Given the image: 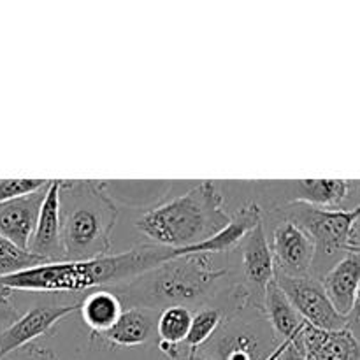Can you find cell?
Returning <instances> with one entry per match:
<instances>
[{
    "label": "cell",
    "instance_id": "1",
    "mask_svg": "<svg viewBox=\"0 0 360 360\" xmlns=\"http://www.w3.org/2000/svg\"><path fill=\"white\" fill-rule=\"evenodd\" d=\"M176 259L174 250L143 245L125 253H108L88 260L44 262L0 278L13 292H83L129 283Z\"/></svg>",
    "mask_w": 360,
    "mask_h": 360
},
{
    "label": "cell",
    "instance_id": "23",
    "mask_svg": "<svg viewBox=\"0 0 360 360\" xmlns=\"http://www.w3.org/2000/svg\"><path fill=\"white\" fill-rule=\"evenodd\" d=\"M49 179H0V204L44 188Z\"/></svg>",
    "mask_w": 360,
    "mask_h": 360
},
{
    "label": "cell",
    "instance_id": "16",
    "mask_svg": "<svg viewBox=\"0 0 360 360\" xmlns=\"http://www.w3.org/2000/svg\"><path fill=\"white\" fill-rule=\"evenodd\" d=\"M262 306L267 323L274 334L281 336V341L294 343L299 340L306 322L299 316V313L290 304L283 290L278 287L276 281L267 285L262 297Z\"/></svg>",
    "mask_w": 360,
    "mask_h": 360
},
{
    "label": "cell",
    "instance_id": "27",
    "mask_svg": "<svg viewBox=\"0 0 360 360\" xmlns=\"http://www.w3.org/2000/svg\"><path fill=\"white\" fill-rule=\"evenodd\" d=\"M18 316H16V309L14 308H0V322H14Z\"/></svg>",
    "mask_w": 360,
    "mask_h": 360
},
{
    "label": "cell",
    "instance_id": "28",
    "mask_svg": "<svg viewBox=\"0 0 360 360\" xmlns=\"http://www.w3.org/2000/svg\"><path fill=\"white\" fill-rule=\"evenodd\" d=\"M285 347H287V341H280V345L276 347V350H274L273 354L269 355V359H267V360H278V359H280L281 352H283Z\"/></svg>",
    "mask_w": 360,
    "mask_h": 360
},
{
    "label": "cell",
    "instance_id": "4",
    "mask_svg": "<svg viewBox=\"0 0 360 360\" xmlns=\"http://www.w3.org/2000/svg\"><path fill=\"white\" fill-rule=\"evenodd\" d=\"M118 210L101 181H62L60 221L65 260H88L111 253Z\"/></svg>",
    "mask_w": 360,
    "mask_h": 360
},
{
    "label": "cell",
    "instance_id": "25",
    "mask_svg": "<svg viewBox=\"0 0 360 360\" xmlns=\"http://www.w3.org/2000/svg\"><path fill=\"white\" fill-rule=\"evenodd\" d=\"M347 329L354 334L355 340L360 343V285L357 288V294H355L350 313L347 315Z\"/></svg>",
    "mask_w": 360,
    "mask_h": 360
},
{
    "label": "cell",
    "instance_id": "10",
    "mask_svg": "<svg viewBox=\"0 0 360 360\" xmlns=\"http://www.w3.org/2000/svg\"><path fill=\"white\" fill-rule=\"evenodd\" d=\"M60 188H62V179H53L49 183L35 232L28 245V252L41 257L46 262L65 260L62 246V221H60Z\"/></svg>",
    "mask_w": 360,
    "mask_h": 360
},
{
    "label": "cell",
    "instance_id": "21",
    "mask_svg": "<svg viewBox=\"0 0 360 360\" xmlns=\"http://www.w3.org/2000/svg\"><path fill=\"white\" fill-rule=\"evenodd\" d=\"M224 323V313L217 308H202L192 316L188 336L185 340V347L188 350H199L213 338L218 327Z\"/></svg>",
    "mask_w": 360,
    "mask_h": 360
},
{
    "label": "cell",
    "instance_id": "22",
    "mask_svg": "<svg viewBox=\"0 0 360 360\" xmlns=\"http://www.w3.org/2000/svg\"><path fill=\"white\" fill-rule=\"evenodd\" d=\"M44 262V259L30 252H25V250H20L13 243H9L0 236V278L30 269V267H35Z\"/></svg>",
    "mask_w": 360,
    "mask_h": 360
},
{
    "label": "cell",
    "instance_id": "14",
    "mask_svg": "<svg viewBox=\"0 0 360 360\" xmlns=\"http://www.w3.org/2000/svg\"><path fill=\"white\" fill-rule=\"evenodd\" d=\"M299 340L304 360H360V343L348 329L322 330L306 323Z\"/></svg>",
    "mask_w": 360,
    "mask_h": 360
},
{
    "label": "cell",
    "instance_id": "2",
    "mask_svg": "<svg viewBox=\"0 0 360 360\" xmlns=\"http://www.w3.org/2000/svg\"><path fill=\"white\" fill-rule=\"evenodd\" d=\"M227 269H218L211 262V255L197 253L172 259L150 273L129 281L109 287L122 301L123 308L165 309L172 306L199 304L217 294Z\"/></svg>",
    "mask_w": 360,
    "mask_h": 360
},
{
    "label": "cell",
    "instance_id": "17",
    "mask_svg": "<svg viewBox=\"0 0 360 360\" xmlns=\"http://www.w3.org/2000/svg\"><path fill=\"white\" fill-rule=\"evenodd\" d=\"M157 326V311L143 308H127L116 320L115 326L98 334V340L115 347H139L150 340L153 327Z\"/></svg>",
    "mask_w": 360,
    "mask_h": 360
},
{
    "label": "cell",
    "instance_id": "30",
    "mask_svg": "<svg viewBox=\"0 0 360 360\" xmlns=\"http://www.w3.org/2000/svg\"><path fill=\"white\" fill-rule=\"evenodd\" d=\"M347 252H360V246H350V248H348Z\"/></svg>",
    "mask_w": 360,
    "mask_h": 360
},
{
    "label": "cell",
    "instance_id": "15",
    "mask_svg": "<svg viewBox=\"0 0 360 360\" xmlns=\"http://www.w3.org/2000/svg\"><path fill=\"white\" fill-rule=\"evenodd\" d=\"M322 285L336 311L347 319L360 285V252H347L323 276Z\"/></svg>",
    "mask_w": 360,
    "mask_h": 360
},
{
    "label": "cell",
    "instance_id": "11",
    "mask_svg": "<svg viewBox=\"0 0 360 360\" xmlns=\"http://www.w3.org/2000/svg\"><path fill=\"white\" fill-rule=\"evenodd\" d=\"M49 183L37 192L0 204V236L25 252H28Z\"/></svg>",
    "mask_w": 360,
    "mask_h": 360
},
{
    "label": "cell",
    "instance_id": "8",
    "mask_svg": "<svg viewBox=\"0 0 360 360\" xmlns=\"http://www.w3.org/2000/svg\"><path fill=\"white\" fill-rule=\"evenodd\" d=\"M79 308L81 302L30 308L25 315L18 316L6 329L0 330V360L6 359L7 355H13L14 352L21 350V348L28 347L41 336L51 333L63 319L79 311Z\"/></svg>",
    "mask_w": 360,
    "mask_h": 360
},
{
    "label": "cell",
    "instance_id": "12",
    "mask_svg": "<svg viewBox=\"0 0 360 360\" xmlns=\"http://www.w3.org/2000/svg\"><path fill=\"white\" fill-rule=\"evenodd\" d=\"M243 273L250 283V295H257L262 301L267 285L274 281V259L266 238L264 221L257 225L241 241Z\"/></svg>",
    "mask_w": 360,
    "mask_h": 360
},
{
    "label": "cell",
    "instance_id": "29",
    "mask_svg": "<svg viewBox=\"0 0 360 360\" xmlns=\"http://www.w3.org/2000/svg\"><path fill=\"white\" fill-rule=\"evenodd\" d=\"M185 360H211V359H207L206 355L200 354L199 350H190V352H188V355H186V359H185Z\"/></svg>",
    "mask_w": 360,
    "mask_h": 360
},
{
    "label": "cell",
    "instance_id": "9",
    "mask_svg": "<svg viewBox=\"0 0 360 360\" xmlns=\"http://www.w3.org/2000/svg\"><path fill=\"white\" fill-rule=\"evenodd\" d=\"M269 246L276 273L292 278L309 276L316 255V245L311 236L295 221L290 218L278 221Z\"/></svg>",
    "mask_w": 360,
    "mask_h": 360
},
{
    "label": "cell",
    "instance_id": "5",
    "mask_svg": "<svg viewBox=\"0 0 360 360\" xmlns=\"http://www.w3.org/2000/svg\"><path fill=\"white\" fill-rule=\"evenodd\" d=\"M266 316L259 323L232 319L221 323L210 341L199 348L211 360H267L280 343L267 329Z\"/></svg>",
    "mask_w": 360,
    "mask_h": 360
},
{
    "label": "cell",
    "instance_id": "6",
    "mask_svg": "<svg viewBox=\"0 0 360 360\" xmlns=\"http://www.w3.org/2000/svg\"><path fill=\"white\" fill-rule=\"evenodd\" d=\"M285 218L304 229L316 245V252L334 255L347 253L352 232L360 220V204L352 210H322L302 202H290L285 207Z\"/></svg>",
    "mask_w": 360,
    "mask_h": 360
},
{
    "label": "cell",
    "instance_id": "26",
    "mask_svg": "<svg viewBox=\"0 0 360 360\" xmlns=\"http://www.w3.org/2000/svg\"><path fill=\"white\" fill-rule=\"evenodd\" d=\"M278 360H304V354H302V347H301V340L294 341V343H288L287 347L283 348L281 352L280 359Z\"/></svg>",
    "mask_w": 360,
    "mask_h": 360
},
{
    "label": "cell",
    "instance_id": "18",
    "mask_svg": "<svg viewBox=\"0 0 360 360\" xmlns=\"http://www.w3.org/2000/svg\"><path fill=\"white\" fill-rule=\"evenodd\" d=\"M357 181L348 179H301L294 181L295 197L292 202H302L322 210H343L352 188Z\"/></svg>",
    "mask_w": 360,
    "mask_h": 360
},
{
    "label": "cell",
    "instance_id": "7",
    "mask_svg": "<svg viewBox=\"0 0 360 360\" xmlns=\"http://www.w3.org/2000/svg\"><path fill=\"white\" fill-rule=\"evenodd\" d=\"M274 281L308 326L322 330L347 329V319L329 301L322 281L311 276L292 278L281 273H274Z\"/></svg>",
    "mask_w": 360,
    "mask_h": 360
},
{
    "label": "cell",
    "instance_id": "24",
    "mask_svg": "<svg viewBox=\"0 0 360 360\" xmlns=\"http://www.w3.org/2000/svg\"><path fill=\"white\" fill-rule=\"evenodd\" d=\"M11 360H60L53 350L46 347H39V345H28V347L21 348V350L14 352Z\"/></svg>",
    "mask_w": 360,
    "mask_h": 360
},
{
    "label": "cell",
    "instance_id": "19",
    "mask_svg": "<svg viewBox=\"0 0 360 360\" xmlns=\"http://www.w3.org/2000/svg\"><path fill=\"white\" fill-rule=\"evenodd\" d=\"M123 309L125 308L115 292L109 288H97L81 301L79 313L83 322L91 330V336L97 338L115 326Z\"/></svg>",
    "mask_w": 360,
    "mask_h": 360
},
{
    "label": "cell",
    "instance_id": "13",
    "mask_svg": "<svg viewBox=\"0 0 360 360\" xmlns=\"http://www.w3.org/2000/svg\"><path fill=\"white\" fill-rule=\"evenodd\" d=\"M262 210L257 202H246L245 206L239 207L236 217L231 218L229 225L225 229H221L220 232H217L214 236H211L206 241L199 243V245L188 246V248L183 250H174L176 259L178 257L185 255H197V253H207V255H213V253H227L231 250H234L236 246L241 245L243 239L257 227V225L262 224Z\"/></svg>",
    "mask_w": 360,
    "mask_h": 360
},
{
    "label": "cell",
    "instance_id": "3",
    "mask_svg": "<svg viewBox=\"0 0 360 360\" xmlns=\"http://www.w3.org/2000/svg\"><path fill=\"white\" fill-rule=\"evenodd\" d=\"M231 218L214 181H200L183 195L146 211L136 227L153 245L183 250L210 239L227 227Z\"/></svg>",
    "mask_w": 360,
    "mask_h": 360
},
{
    "label": "cell",
    "instance_id": "20",
    "mask_svg": "<svg viewBox=\"0 0 360 360\" xmlns=\"http://www.w3.org/2000/svg\"><path fill=\"white\" fill-rule=\"evenodd\" d=\"M192 316L190 308H185V306L162 309L157 319V333L160 341L171 345H185Z\"/></svg>",
    "mask_w": 360,
    "mask_h": 360
}]
</instances>
